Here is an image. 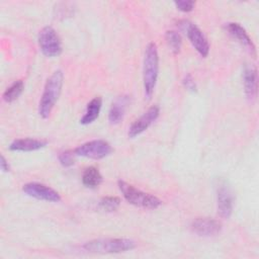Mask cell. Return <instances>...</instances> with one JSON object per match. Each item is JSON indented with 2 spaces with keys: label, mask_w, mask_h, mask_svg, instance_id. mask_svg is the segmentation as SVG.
<instances>
[{
  "label": "cell",
  "mask_w": 259,
  "mask_h": 259,
  "mask_svg": "<svg viewBox=\"0 0 259 259\" xmlns=\"http://www.w3.org/2000/svg\"><path fill=\"white\" fill-rule=\"evenodd\" d=\"M191 231L201 237H212L222 230V224L209 218H197L190 225Z\"/></svg>",
  "instance_id": "11"
},
{
  "label": "cell",
  "mask_w": 259,
  "mask_h": 259,
  "mask_svg": "<svg viewBox=\"0 0 259 259\" xmlns=\"http://www.w3.org/2000/svg\"><path fill=\"white\" fill-rule=\"evenodd\" d=\"M0 167H1V169H2L4 172H9V170H10L9 164H8V162L6 161V159L4 158L3 155H1V158H0Z\"/></svg>",
  "instance_id": "24"
},
{
  "label": "cell",
  "mask_w": 259,
  "mask_h": 259,
  "mask_svg": "<svg viewBox=\"0 0 259 259\" xmlns=\"http://www.w3.org/2000/svg\"><path fill=\"white\" fill-rule=\"evenodd\" d=\"M101 182L102 175L96 167L90 166L84 170L82 175V183L84 186L88 188H95L99 186Z\"/></svg>",
  "instance_id": "17"
},
{
  "label": "cell",
  "mask_w": 259,
  "mask_h": 259,
  "mask_svg": "<svg viewBox=\"0 0 259 259\" xmlns=\"http://www.w3.org/2000/svg\"><path fill=\"white\" fill-rule=\"evenodd\" d=\"M128 103H130V97L127 95L119 96L112 103L108 113V120L111 124L119 123L122 120Z\"/></svg>",
  "instance_id": "15"
},
{
  "label": "cell",
  "mask_w": 259,
  "mask_h": 259,
  "mask_svg": "<svg viewBox=\"0 0 259 259\" xmlns=\"http://www.w3.org/2000/svg\"><path fill=\"white\" fill-rule=\"evenodd\" d=\"M160 108L158 105L151 106L141 117H139L137 120H135L132 125L128 128V137L130 138H136L137 136L141 135L143 132H145L159 116Z\"/></svg>",
  "instance_id": "10"
},
{
  "label": "cell",
  "mask_w": 259,
  "mask_h": 259,
  "mask_svg": "<svg viewBox=\"0 0 259 259\" xmlns=\"http://www.w3.org/2000/svg\"><path fill=\"white\" fill-rule=\"evenodd\" d=\"M102 105V99L100 97H95L93 98L87 105L86 111L84 115L81 117L80 122L82 124H89L93 122L99 115L100 109Z\"/></svg>",
  "instance_id": "16"
},
{
  "label": "cell",
  "mask_w": 259,
  "mask_h": 259,
  "mask_svg": "<svg viewBox=\"0 0 259 259\" xmlns=\"http://www.w3.org/2000/svg\"><path fill=\"white\" fill-rule=\"evenodd\" d=\"M38 46L41 53L49 58L58 57L62 53L61 39L52 26H46L39 31Z\"/></svg>",
  "instance_id": "5"
},
{
  "label": "cell",
  "mask_w": 259,
  "mask_h": 259,
  "mask_svg": "<svg viewBox=\"0 0 259 259\" xmlns=\"http://www.w3.org/2000/svg\"><path fill=\"white\" fill-rule=\"evenodd\" d=\"M243 82H244V90L247 98L253 101L257 96L258 89V75L257 69L253 65H247L244 68L243 73Z\"/></svg>",
  "instance_id": "13"
},
{
  "label": "cell",
  "mask_w": 259,
  "mask_h": 259,
  "mask_svg": "<svg viewBox=\"0 0 259 259\" xmlns=\"http://www.w3.org/2000/svg\"><path fill=\"white\" fill-rule=\"evenodd\" d=\"M47 144L48 142L46 140L32 139V138L17 139L10 144L9 149L11 151H17V152H31V151H36L46 147Z\"/></svg>",
  "instance_id": "14"
},
{
  "label": "cell",
  "mask_w": 259,
  "mask_h": 259,
  "mask_svg": "<svg viewBox=\"0 0 259 259\" xmlns=\"http://www.w3.org/2000/svg\"><path fill=\"white\" fill-rule=\"evenodd\" d=\"M75 152L74 151H64L62 153H60L59 155V161L61 163L62 166L68 168V167H71L72 165H74L75 163Z\"/></svg>",
  "instance_id": "21"
},
{
  "label": "cell",
  "mask_w": 259,
  "mask_h": 259,
  "mask_svg": "<svg viewBox=\"0 0 259 259\" xmlns=\"http://www.w3.org/2000/svg\"><path fill=\"white\" fill-rule=\"evenodd\" d=\"M117 185L125 200L133 205L145 209H156L162 203V201L155 195L143 192L123 180H118Z\"/></svg>",
  "instance_id": "4"
},
{
  "label": "cell",
  "mask_w": 259,
  "mask_h": 259,
  "mask_svg": "<svg viewBox=\"0 0 259 259\" xmlns=\"http://www.w3.org/2000/svg\"><path fill=\"white\" fill-rule=\"evenodd\" d=\"M120 205V199L117 196H105L99 201V207L108 212L115 211Z\"/></svg>",
  "instance_id": "20"
},
{
  "label": "cell",
  "mask_w": 259,
  "mask_h": 259,
  "mask_svg": "<svg viewBox=\"0 0 259 259\" xmlns=\"http://www.w3.org/2000/svg\"><path fill=\"white\" fill-rule=\"evenodd\" d=\"M178 27L186 33L189 41L201 57L208 55L209 44L203 32L195 24L188 20H181L178 22Z\"/></svg>",
  "instance_id": "6"
},
{
  "label": "cell",
  "mask_w": 259,
  "mask_h": 259,
  "mask_svg": "<svg viewBox=\"0 0 259 259\" xmlns=\"http://www.w3.org/2000/svg\"><path fill=\"white\" fill-rule=\"evenodd\" d=\"M218 213L223 219H229L233 212L234 195L232 188L226 180H221L217 185Z\"/></svg>",
  "instance_id": "8"
},
{
  "label": "cell",
  "mask_w": 259,
  "mask_h": 259,
  "mask_svg": "<svg viewBox=\"0 0 259 259\" xmlns=\"http://www.w3.org/2000/svg\"><path fill=\"white\" fill-rule=\"evenodd\" d=\"M24 88V84L21 80L15 81L10 87H8L5 92L3 93V99L5 102H13L14 100H16L20 94L22 93Z\"/></svg>",
  "instance_id": "18"
},
{
  "label": "cell",
  "mask_w": 259,
  "mask_h": 259,
  "mask_svg": "<svg viewBox=\"0 0 259 259\" xmlns=\"http://www.w3.org/2000/svg\"><path fill=\"white\" fill-rule=\"evenodd\" d=\"M23 192L35 199L45 200L49 202H59L61 200L60 194L53 188L37 182H29L23 185Z\"/></svg>",
  "instance_id": "9"
},
{
  "label": "cell",
  "mask_w": 259,
  "mask_h": 259,
  "mask_svg": "<svg viewBox=\"0 0 259 259\" xmlns=\"http://www.w3.org/2000/svg\"><path fill=\"white\" fill-rule=\"evenodd\" d=\"M136 247V242L124 238H108L96 239L89 241L83 245V249L91 253H121L133 250Z\"/></svg>",
  "instance_id": "3"
},
{
  "label": "cell",
  "mask_w": 259,
  "mask_h": 259,
  "mask_svg": "<svg viewBox=\"0 0 259 259\" xmlns=\"http://www.w3.org/2000/svg\"><path fill=\"white\" fill-rule=\"evenodd\" d=\"M165 38L171 52L173 54H178L180 52L182 44L180 34L175 30H167L165 33Z\"/></svg>",
  "instance_id": "19"
},
{
  "label": "cell",
  "mask_w": 259,
  "mask_h": 259,
  "mask_svg": "<svg viewBox=\"0 0 259 259\" xmlns=\"http://www.w3.org/2000/svg\"><path fill=\"white\" fill-rule=\"evenodd\" d=\"M74 152L76 156L99 160L110 155L112 148L110 144L104 140H93L78 146Z\"/></svg>",
  "instance_id": "7"
},
{
  "label": "cell",
  "mask_w": 259,
  "mask_h": 259,
  "mask_svg": "<svg viewBox=\"0 0 259 259\" xmlns=\"http://www.w3.org/2000/svg\"><path fill=\"white\" fill-rule=\"evenodd\" d=\"M64 82V75L61 70L55 71L47 80L41 98L38 104V114L48 118L58 101Z\"/></svg>",
  "instance_id": "1"
},
{
  "label": "cell",
  "mask_w": 259,
  "mask_h": 259,
  "mask_svg": "<svg viewBox=\"0 0 259 259\" xmlns=\"http://www.w3.org/2000/svg\"><path fill=\"white\" fill-rule=\"evenodd\" d=\"M226 28L233 38H235L245 49H247L251 53V55H253L254 57L256 56L255 46H254L251 37L247 33L246 29L241 24H239L237 22H229V23H227Z\"/></svg>",
  "instance_id": "12"
},
{
  "label": "cell",
  "mask_w": 259,
  "mask_h": 259,
  "mask_svg": "<svg viewBox=\"0 0 259 259\" xmlns=\"http://www.w3.org/2000/svg\"><path fill=\"white\" fill-rule=\"evenodd\" d=\"M174 5L176 8L182 12H189L194 8L195 2L191 0H186V1H174Z\"/></svg>",
  "instance_id": "22"
},
{
  "label": "cell",
  "mask_w": 259,
  "mask_h": 259,
  "mask_svg": "<svg viewBox=\"0 0 259 259\" xmlns=\"http://www.w3.org/2000/svg\"><path fill=\"white\" fill-rule=\"evenodd\" d=\"M183 86L188 90V91H191V92H195L196 89H197V86H196V83L194 81V79L192 78V76L190 74H187L184 76L183 78Z\"/></svg>",
  "instance_id": "23"
},
{
  "label": "cell",
  "mask_w": 259,
  "mask_h": 259,
  "mask_svg": "<svg viewBox=\"0 0 259 259\" xmlns=\"http://www.w3.org/2000/svg\"><path fill=\"white\" fill-rule=\"evenodd\" d=\"M159 73V56L157 46L154 42H150L145 51L144 58V70H143V81L144 90L146 96L149 98L156 87Z\"/></svg>",
  "instance_id": "2"
}]
</instances>
